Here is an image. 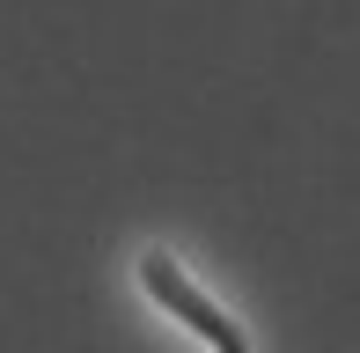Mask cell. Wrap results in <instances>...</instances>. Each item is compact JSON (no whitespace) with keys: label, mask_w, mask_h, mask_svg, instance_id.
Segmentation results:
<instances>
[{"label":"cell","mask_w":360,"mask_h":353,"mask_svg":"<svg viewBox=\"0 0 360 353\" xmlns=\"http://www.w3.org/2000/svg\"><path fill=\"white\" fill-rule=\"evenodd\" d=\"M140 280H147V295H155L162 309H176L191 331H206L221 353H243V331L228 324L221 309H206V302H199V287H184V280H176V265H169V258H147V265H140Z\"/></svg>","instance_id":"obj_1"}]
</instances>
